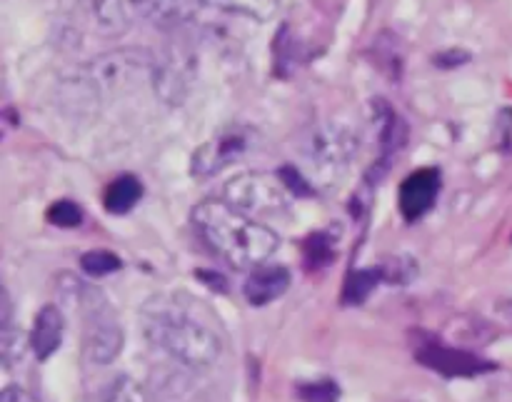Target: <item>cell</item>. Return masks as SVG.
Listing matches in <instances>:
<instances>
[{"mask_svg":"<svg viewBox=\"0 0 512 402\" xmlns=\"http://www.w3.org/2000/svg\"><path fill=\"white\" fill-rule=\"evenodd\" d=\"M193 223L213 253L233 268H258L273 258L280 240L268 225L250 218L228 200H203L193 208Z\"/></svg>","mask_w":512,"mask_h":402,"instance_id":"1","label":"cell"},{"mask_svg":"<svg viewBox=\"0 0 512 402\" xmlns=\"http://www.w3.org/2000/svg\"><path fill=\"white\" fill-rule=\"evenodd\" d=\"M140 318H143L145 338L178 363L203 370L220 358L223 350L220 335L198 315L190 313L188 305L180 303L178 298H165V295L150 298L143 305Z\"/></svg>","mask_w":512,"mask_h":402,"instance_id":"2","label":"cell"},{"mask_svg":"<svg viewBox=\"0 0 512 402\" xmlns=\"http://www.w3.org/2000/svg\"><path fill=\"white\" fill-rule=\"evenodd\" d=\"M78 288V303L88 320V338H85V355L95 365H108L123 350V328L115 323V315L110 305L105 303L98 290L88 285H75Z\"/></svg>","mask_w":512,"mask_h":402,"instance_id":"3","label":"cell"},{"mask_svg":"<svg viewBox=\"0 0 512 402\" xmlns=\"http://www.w3.org/2000/svg\"><path fill=\"white\" fill-rule=\"evenodd\" d=\"M288 193L290 190L285 188L280 175L273 178V175L258 173V170L235 175L223 188V198L248 215H270L285 210L288 208Z\"/></svg>","mask_w":512,"mask_h":402,"instance_id":"4","label":"cell"},{"mask_svg":"<svg viewBox=\"0 0 512 402\" xmlns=\"http://www.w3.org/2000/svg\"><path fill=\"white\" fill-rule=\"evenodd\" d=\"M358 145L360 138L350 125L338 123V120H325V123H318L308 130L303 148L305 158L313 163V168L335 173L353 160Z\"/></svg>","mask_w":512,"mask_h":402,"instance_id":"5","label":"cell"},{"mask_svg":"<svg viewBox=\"0 0 512 402\" xmlns=\"http://www.w3.org/2000/svg\"><path fill=\"white\" fill-rule=\"evenodd\" d=\"M250 148V133L245 128H228L200 145L190 160L195 178H213L215 173L243 158Z\"/></svg>","mask_w":512,"mask_h":402,"instance_id":"6","label":"cell"},{"mask_svg":"<svg viewBox=\"0 0 512 402\" xmlns=\"http://www.w3.org/2000/svg\"><path fill=\"white\" fill-rule=\"evenodd\" d=\"M440 193V170L420 168L403 180L398 195L400 213L405 220H418L435 205Z\"/></svg>","mask_w":512,"mask_h":402,"instance_id":"7","label":"cell"},{"mask_svg":"<svg viewBox=\"0 0 512 402\" xmlns=\"http://www.w3.org/2000/svg\"><path fill=\"white\" fill-rule=\"evenodd\" d=\"M418 360L428 365L430 370H435V373L448 375V378H473V375H480L493 368V365L483 363L475 355L445 348V345H425V348L418 350Z\"/></svg>","mask_w":512,"mask_h":402,"instance_id":"8","label":"cell"},{"mask_svg":"<svg viewBox=\"0 0 512 402\" xmlns=\"http://www.w3.org/2000/svg\"><path fill=\"white\" fill-rule=\"evenodd\" d=\"M190 78L193 68L185 55H170L163 63H155L153 68V85L160 98L170 105H180L190 90Z\"/></svg>","mask_w":512,"mask_h":402,"instance_id":"9","label":"cell"},{"mask_svg":"<svg viewBox=\"0 0 512 402\" xmlns=\"http://www.w3.org/2000/svg\"><path fill=\"white\" fill-rule=\"evenodd\" d=\"M290 288V273L288 268H280V265H258L253 273L245 280V298L250 305L260 308V305H268L273 300H278L280 295L288 293Z\"/></svg>","mask_w":512,"mask_h":402,"instance_id":"10","label":"cell"},{"mask_svg":"<svg viewBox=\"0 0 512 402\" xmlns=\"http://www.w3.org/2000/svg\"><path fill=\"white\" fill-rule=\"evenodd\" d=\"M95 25L103 35H123L143 10V0H90Z\"/></svg>","mask_w":512,"mask_h":402,"instance_id":"11","label":"cell"},{"mask_svg":"<svg viewBox=\"0 0 512 402\" xmlns=\"http://www.w3.org/2000/svg\"><path fill=\"white\" fill-rule=\"evenodd\" d=\"M200 3L203 0H143L140 15L150 20L155 28L178 30L198 18Z\"/></svg>","mask_w":512,"mask_h":402,"instance_id":"12","label":"cell"},{"mask_svg":"<svg viewBox=\"0 0 512 402\" xmlns=\"http://www.w3.org/2000/svg\"><path fill=\"white\" fill-rule=\"evenodd\" d=\"M65 333V318L60 308L55 305H45L40 313L35 315L33 333H30V348L38 355V360H48L55 350L63 343Z\"/></svg>","mask_w":512,"mask_h":402,"instance_id":"13","label":"cell"},{"mask_svg":"<svg viewBox=\"0 0 512 402\" xmlns=\"http://www.w3.org/2000/svg\"><path fill=\"white\" fill-rule=\"evenodd\" d=\"M143 195V185L133 178V175H123V178L113 180L105 190V210L113 215H123L135 208V203Z\"/></svg>","mask_w":512,"mask_h":402,"instance_id":"14","label":"cell"},{"mask_svg":"<svg viewBox=\"0 0 512 402\" xmlns=\"http://www.w3.org/2000/svg\"><path fill=\"white\" fill-rule=\"evenodd\" d=\"M203 3L223 13L245 15L253 20H270L278 10V0H203Z\"/></svg>","mask_w":512,"mask_h":402,"instance_id":"15","label":"cell"},{"mask_svg":"<svg viewBox=\"0 0 512 402\" xmlns=\"http://www.w3.org/2000/svg\"><path fill=\"white\" fill-rule=\"evenodd\" d=\"M380 278H383L380 270H355V273H350L348 283H345V303H363L373 293L375 285L380 283Z\"/></svg>","mask_w":512,"mask_h":402,"instance_id":"16","label":"cell"},{"mask_svg":"<svg viewBox=\"0 0 512 402\" xmlns=\"http://www.w3.org/2000/svg\"><path fill=\"white\" fill-rule=\"evenodd\" d=\"M80 268H83V273L93 275V278H103V275L118 273L123 268V263L110 250H90V253H85L80 258Z\"/></svg>","mask_w":512,"mask_h":402,"instance_id":"17","label":"cell"},{"mask_svg":"<svg viewBox=\"0 0 512 402\" xmlns=\"http://www.w3.org/2000/svg\"><path fill=\"white\" fill-rule=\"evenodd\" d=\"M103 402H145V390L128 375H120L105 390Z\"/></svg>","mask_w":512,"mask_h":402,"instance_id":"18","label":"cell"},{"mask_svg":"<svg viewBox=\"0 0 512 402\" xmlns=\"http://www.w3.org/2000/svg\"><path fill=\"white\" fill-rule=\"evenodd\" d=\"M48 220L58 228H75V225L83 223V210L70 200H60V203L50 205Z\"/></svg>","mask_w":512,"mask_h":402,"instance_id":"19","label":"cell"},{"mask_svg":"<svg viewBox=\"0 0 512 402\" xmlns=\"http://www.w3.org/2000/svg\"><path fill=\"white\" fill-rule=\"evenodd\" d=\"M300 395H303L308 402H335L340 393L338 388H335V383H330V380H320V383L303 385V388H300Z\"/></svg>","mask_w":512,"mask_h":402,"instance_id":"20","label":"cell"},{"mask_svg":"<svg viewBox=\"0 0 512 402\" xmlns=\"http://www.w3.org/2000/svg\"><path fill=\"white\" fill-rule=\"evenodd\" d=\"M278 175H280V180H283L285 183V188L290 190V193H295V195H310L313 193V190H310V185H308V180L303 178V175L298 173V170L295 168H283V170H278Z\"/></svg>","mask_w":512,"mask_h":402,"instance_id":"21","label":"cell"},{"mask_svg":"<svg viewBox=\"0 0 512 402\" xmlns=\"http://www.w3.org/2000/svg\"><path fill=\"white\" fill-rule=\"evenodd\" d=\"M308 258L313 260L315 265H323V263H328L330 258H333V253H330V245H328V240H325V235H315V238L308 240Z\"/></svg>","mask_w":512,"mask_h":402,"instance_id":"22","label":"cell"},{"mask_svg":"<svg viewBox=\"0 0 512 402\" xmlns=\"http://www.w3.org/2000/svg\"><path fill=\"white\" fill-rule=\"evenodd\" d=\"M0 402H38L30 393H25L23 388H5L0 395Z\"/></svg>","mask_w":512,"mask_h":402,"instance_id":"23","label":"cell"},{"mask_svg":"<svg viewBox=\"0 0 512 402\" xmlns=\"http://www.w3.org/2000/svg\"><path fill=\"white\" fill-rule=\"evenodd\" d=\"M468 60V53L465 50H450V53H443L438 58L440 65H445V68H453V65H460Z\"/></svg>","mask_w":512,"mask_h":402,"instance_id":"24","label":"cell"}]
</instances>
